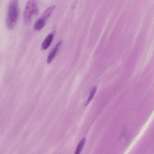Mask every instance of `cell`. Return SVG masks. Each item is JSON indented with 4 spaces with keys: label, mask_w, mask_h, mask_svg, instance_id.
I'll return each mask as SVG.
<instances>
[{
    "label": "cell",
    "mask_w": 154,
    "mask_h": 154,
    "mask_svg": "<svg viewBox=\"0 0 154 154\" xmlns=\"http://www.w3.org/2000/svg\"><path fill=\"white\" fill-rule=\"evenodd\" d=\"M18 1L11 0L8 8L6 22L7 26L11 29L14 27L18 15Z\"/></svg>",
    "instance_id": "6da1fadb"
},
{
    "label": "cell",
    "mask_w": 154,
    "mask_h": 154,
    "mask_svg": "<svg viewBox=\"0 0 154 154\" xmlns=\"http://www.w3.org/2000/svg\"><path fill=\"white\" fill-rule=\"evenodd\" d=\"M38 13L36 1L35 0L28 1L25 6L24 11V17L25 23H29L33 17Z\"/></svg>",
    "instance_id": "7a4b0ae2"
},
{
    "label": "cell",
    "mask_w": 154,
    "mask_h": 154,
    "mask_svg": "<svg viewBox=\"0 0 154 154\" xmlns=\"http://www.w3.org/2000/svg\"><path fill=\"white\" fill-rule=\"evenodd\" d=\"M54 37V35L51 33L49 34L44 39L41 45V49L43 50L47 49L51 44Z\"/></svg>",
    "instance_id": "3957f363"
},
{
    "label": "cell",
    "mask_w": 154,
    "mask_h": 154,
    "mask_svg": "<svg viewBox=\"0 0 154 154\" xmlns=\"http://www.w3.org/2000/svg\"><path fill=\"white\" fill-rule=\"evenodd\" d=\"M61 43V41H59L55 47H54L50 51L47 57V63H50L51 62L58 48L60 45Z\"/></svg>",
    "instance_id": "277c9868"
},
{
    "label": "cell",
    "mask_w": 154,
    "mask_h": 154,
    "mask_svg": "<svg viewBox=\"0 0 154 154\" xmlns=\"http://www.w3.org/2000/svg\"><path fill=\"white\" fill-rule=\"evenodd\" d=\"M45 21L46 20L41 17L38 19L34 24V29L37 30L41 29L45 25Z\"/></svg>",
    "instance_id": "5b68a950"
},
{
    "label": "cell",
    "mask_w": 154,
    "mask_h": 154,
    "mask_svg": "<svg viewBox=\"0 0 154 154\" xmlns=\"http://www.w3.org/2000/svg\"><path fill=\"white\" fill-rule=\"evenodd\" d=\"M55 8L54 5L49 7L44 11L41 17L46 20L51 15Z\"/></svg>",
    "instance_id": "8992f818"
},
{
    "label": "cell",
    "mask_w": 154,
    "mask_h": 154,
    "mask_svg": "<svg viewBox=\"0 0 154 154\" xmlns=\"http://www.w3.org/2000/svg\"><path fill=\"white\" fill-rule=\"evenodd\" d=\"M86 138H83L80 141L75 150L74 154H80L85 143Z\"/></svg>",
    "instance_id": "52a82bcc"
},
{
    "label": "cell",
    "mask_w": 154,
    "mask_h": 154,
    "mask_svg": "<svg viewBox=\"0 0 154 154\" xmlns=\"http://www.w3.org/2000/svg\"><path fill=\"white\" fill-rule=\"evenodd\" d=\"M97 90V87L96 86H94L92 88L90 93V94H89L88 98L86 102V103L85 104V106L88 105L89 103L92 100Z\"/></svg>",
    "instance_id": "ba28073f"
}]
</instances>
